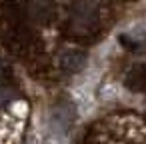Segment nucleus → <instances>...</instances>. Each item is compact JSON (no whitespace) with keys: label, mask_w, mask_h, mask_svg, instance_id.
<instances>
[{"label":"nucleus","mask_w":146,"mask_h":144,"mask_svg":"<svg viewBox=\"0 0 146 144\" xmlns=\"http://www.w3.org/2000/svg\"><path fill=\"white\" fill-rule=\"evenodd\" d=\"M72 22H74V28L78 32H88V28H94L96 26L98 16H96L94 10L90 12V6L88 4H80L74 10V14H72Z\"/></svg>","instance_id":"f257e3e1"},{"label":"nucleus","mask_w":146,"mask_h":144,"mask_svg":"<svg viewBox=\"0 0 146 144\" xmlns=\"http://www.w3.org/2000/svg\"><path fill=\"white\" fill-rule=\"evenodd\" d=\"M28 10H30V14H32L36 20L44 22V20H48V18L52 16V12H54V4L50 2V0H30Z\"/></svg>","instance_id":"f03ea898"},{"label":"nucleus","mask_w":146,"mask_h":144,"mask_svg":"<svg viewBox=\"0 0 146 144\" xmlns=\"http://www.w3.org/2000/svg\"><path fill=\"white\" fill-rule=\"evenodd\" d=\"M128 84L130 88L134 90H142L146 92V64H140V66H134L128 74Z\"/></svg>","instance_id":"7ed1b4c3"},{"label":"nucleus","mask_w":146,"mask_h":144,"mask_svg":"<svg viewBox=\"0 0 146 144\" xmlns=\"http://www.w3.org/2000/svg\"><path fill=\"white\" fill-rule=\"evenodd\" d=\"M82 62H84V56H82V52H68V54H64V58H62V66H64V70H68V72H76L80 66H82Z\"/></svg>","instance_id":"20e7f679"}]
</instances>
